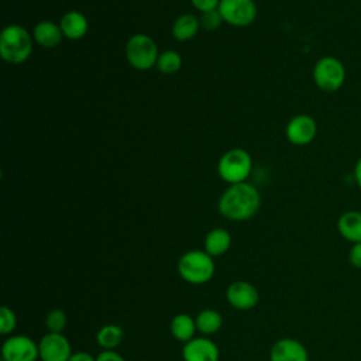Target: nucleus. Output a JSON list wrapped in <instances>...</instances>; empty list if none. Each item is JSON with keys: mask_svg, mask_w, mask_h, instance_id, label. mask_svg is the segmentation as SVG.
<instances>
[{"mask_svg": "<svg viewBox=\"0 0 361 361\" xmlns=\"http://www.w3.org/2000/svg\"><path fill=\"white\" fill-rule=\"evenodd\" d=\"M261 206L259 192L250 183L231 185L219 200V212L233 221L251 219Z\"/></svg>", "mask_w": 361, "mask_h": 361, "instance_id": "nucleus-1", "label": "nucleus"}, {"mask_svg": "<svg viewBox=\"0 0 361 361\" xmlns=\"http://www.w3.org/2000/svg\"><path fill=\"white\" fill-rule=\"evenodd\" d=\"M216 265L213 257L202 250L185 252L178 261L179 276L192 285H203L214 276Z\"/></svg>", "mask_w": 361, "mask_h": 361, "instance_id": "nucleus-2", "label": "nucleus"}, {"mask_svg": "<svg viewBox=\"0 0 361 361\" xmlns=\"http://www.w3.org/2000/svg\"><path fill=\"white\" fill-rule=\"evenodd\" d=\"M32 51V39L28 31L17 24L7 25L0 35V55L13 65L23 63Z\"/></svg>", "mask_w": 361, "mask_h": 361, "instance_id": "nucleus-3", "label": "nucleus"}, {"mask_svg": "<svg viewBox=\"0 0 361 361\" xmlns=\"http://www.w3.org/2000/svg\"><path fill=\"white\" fill-rule=\"evenodd\" d=\"M252 161L245 149L234 148L227 151L219 161L217 171L223 180L230 185L243 183L251 172Z\"/></svg>", "mask_w": 361, "mask_h": 361, "instance_id": "nucleus-4", "label": "nucleus"}, {"mask_svg": "<svg viewBox=\"0 0 361 361\" xmlns=\"http://www.w3.org/2000/svg\"><path fill=\"white\" fill-rule=\"evenodd\" d=\"M126 56L131 66L144 71L157 65L158 48L154 39L145 34H135L130 37L126 44Z\"/></svg>", "mask_w": 361, "mask_h": 361, "instance_id": "nucleus-5", "label": "nucleus"}, {"mask_svg": "<svg viewBox=\"0 0 361 361\" xmlns=\"http://www.w3.org/2000/svg\"><path fill=\"white\" fill-rule=\"evenodd\" d=\"M313 80L324 92H337L345 82V68L338 58L323 56L313 68Z\"/></svg>", "mask_w": 361, "mask_h": 361, "instance_id": "nucleus-6", "label": "nucleus"}, {"mask_svg": "<svg viewBox=\"0 0 361 361\" xmlns=\"http://www.w3.org/2000/svg\"><path fill=\"white\" fill-rule=\"evenodd\" d=\"M1 357L4 361H35L39 358L38 344L28 336H10L1 345Z\"/></svg>", "mask_w": 361, "mask_h": 361, "instance_id": "nucleus-7", "label": "nucleus"}, {"mask_svg": "<svg viewBox=\"0 0 361 361\" xmlns=\"http://www.w3.org/2000/svg\"><path fill=\"white\" fill-rule=\"evenodd\" d=\"M217 10L226 23L235 27L251 24L257 14L252 0H220Z\"/></svg>", "mask_w": 361, "mask_h": 361, "instance_id": "nucleus-8", "label": "nucleus"}, {"mask_svg": "<svg viewBox=\"0 0 361 361\" xmlns=\"http://www.w3.org/2000/svg\"><path fill=\"white\" fill-rule=\"evenodd\" d=\"M41 361H68L71 358L72 345L62 333H47L38 343Z\"/></svg>", "mask_w": 361, "mask_h": 361, "instance_id": "nucleus-9", "label": "nucleus"}, {"mask_svg": "<svg viewBox=\"0 0 361 361\" xmlns=\"http://www.w3.org/2000/svg\"><path fill=\"white\" fill-rule=\"evenodd\" d=\"M226 299L234 309L250 310L259 302L258 289L247 281L231 282L226 290Z\"/></svg>", "mask_w": 361, "mask_h": 361, "instance_id": "nucleus-10", "label": "nucleus"}, {"mask_svg": "<svg viewBox=\"0 0 361 361\" xmlns=\"http://www.w3.org/2000/svg\"><path fill=\"white\" fill-rule=\"evenodd\" d=\"M317 133V124L309 114H298L292 117L286 126L285 134L289 142L293 145L310 144Z\"/></svg>", "mask_w": 361, "mask_h": 361, "instance_id": "nucleus-11", "label": "nucleus"}, {"mask_svg": "<svg viewBox=\"0 0 361 361\" xmlns=\"http://www.w3.org/2000/svg\"><path fill=\"white\" fill-rule=\"evenodd\" d=\"M219 357L217 344L206 337H193L182 348L183 361H219Z\"/></svg>", "mask_w": 361, "mask_h": 361, "instance_id": "nucleus-12", "label": "nucleus"}, {"mask_svg": "<svg viewBox=\"0 0 361 361\" xmlns=\"http://www.w3.org/2000/svg\"><path fill=\"white\" fill-rule=\"evenodd\" d=\"M269 361H309V354L300 341L296 338L283 337L272 344Z\"/></svg>", "mask_w": 361, "mask_h": 361, "instance_id": "nucleus-13", "label": "nucleus"}, {"mask_svg": "<svg viewBox=\"0 0 361 361\" xmlns=\"http://www.w3.org/2000/svg\"><path fill=\"white\" fill-rule=\"evenodd\" d=\"M340 235L351 244L361 243V212L347 210L337 220Z\"/></svg>", "mask_w": 361, "mask_h": 361, "instance_id": "nucleus-14", "label": "nucleus"}, {"mask_svg": "<svg viewBox=\"0 0 361 361\" xmlns=\"http://www.w3.org/2000/svg\"><path fill=\"white\" fill-rule=\"evenodd\" d=\"M63 37L61 25L52 21H41L34 28V39L37 44L45 48L56 47Z\"/></svg>", "mask_w": 361, "mask_h": 361, "instance_id": "nucleus-15", "label": "nucleus"}, {"mask_svg": "<svg viewBox=\"0 0 361 361\" xmlns=\"http://www.w3.org/2000/svg\"><path fill=\"white\" fill-rule=\"evenodd\" d=\"M61 30L69 39H80L87 31V20L79 11H69L61 20Z\"/></svg>", "mask_w": 361, "mask_h": 361, "instance_id": "nucleus-16", "label": "nucleus"}, {"mask_svg": "<svg viewBox=\"0 0 361 361\" xmlns=\"http://www.w3.org/2000/svg\"><path fill=\"white\" fill-rule=\"evenodd\" d=\"M231 235L224 228H213L204 238V251L212 257H220L228 251Z\"/></svg>", "mask_w": 361, "mask_h": 361, "instance_id": "nucleus-17", "label": "nucleus"}, {"mask_svg": "<svg viewBox=\"0 0 361 361\" xmlns=\"http://www.w3.org/2000/svg\"><path fill=\"white\" fill-rule=\"evenodd\" d=\"M169 330L172 336L182 343H188L189 340L193 338L196 329V322L195 319L188 314V313H178L173 316L169 324Z\"/></svg>", "mask_w": 361, "mask_h": 361, "instance_id": "nucleus-18", "label": "nucleus"}, {"mask_svg": "<svg viewBox=\"0 0 361 361\" xmlns=\"http://www.w3.org/2000/svg\"><path fill=\"white\" fill-rule=\"evenodd\" d=\"M200 27V21L193 14H182L179 16L173 25L172 34L178 41H188L192 39Z\"/></svg>", "mask_w": 361, "mask_h": 361, "instance_id": "nucleus-19", "label": "nucleus"}, {"mask_svg": "<svg viewBox=\"0 0 361 361\" xmlns=\"http://www.w3.org/2000/svg\"><path fill=\"white\" fill-rule=\"evenodd\" d=\"M195 322L197 331H200L203 336H212L217 333L223 326V317L214 309H204L199 312Z\"/></svg>", "mask_w": 361, "mask_h": 361, "instance_id": "nucleus-20", "label": "nucleus"}, {"mask_svg": "<svg viewBox=\"0 0 361 361\" xmlns=\"http://www.w3.org/2000/svg\"><path fill=\"white\" fill-rule=\"evenodd\" d=\"M124 340V331L117 324H104L96 333V343L103 350H114Z\"/></svg>", "mask_w": 361, "mask_h": 361, "instance_id": "nucleus-21", "label": "nucleus"}, {"mask_svg": "<svg viewBox=\"0 0 361 361\" xmlns=\"http://www.w3.org/2000/svg\"><path fill=\"white\" fill-rule=\"evenodd\" d=\"M157 66L158 69L165 73V75H172L175 72H178L182 66V58L180 55L176 52V51H172V49H168V51H164L159 56H158V61H157Z\"/></svg>", "mask_w": 361, "mask_h": 361, "instance_id": "nucleus-22", "label": "nucleus"}, {"mask_svg": "<svg viewBox=\"0 0 361 361\" xmlns=\"http://www.w3.org/2000/svg\"><path fill=\"white\" fill-rule=\"evenodd\" d=\"M68 324V316L62 309H52L45 316V326L48 333H62Z\"/></svg>", "mask_w": 361, "mask_h": 361, "instance_id": "nucleus-23", "label": "nucleus"}, {"mask_svg": "<svg viewBox=\"0 0 361 361\" xmlns=\"http://www.w3.org/2000/svg\"><path fill=\"white\" fill-rule=\"evenodd\" d=\"M17 326V316L13 309L8 306L0 307V333L3 336H8L16 330Z\"/></svg>", "mask_w": 361, "mask_h": 361, "instance_id": "nucleus-24", "label": "nucleus"}, {"mask_svg": "<svg viewBox=\"0 0 361 361\" xmlns=\"http://www.w3.org/2000/svg\"><path fill=\"white\" fill-rule=\"evenodd\" d=\"M200 25L207 30V31H213V30H217L221 23L224 21L220 11L216 8V10H212V11H206V13H202V17H200Z\"/></svg>", "mask_w": 361, "mask_h": 361, "instance_id": "nucleus-25", "label": "nucleus"}, {"mask_svg": "<svg viewBox=\"0 0 361 361\" xmlns=\"http://www.w3.org/2000/svg\"><path fill=\"white\" fill-rule=\"evenodd\" d=\"M348 261L354 268L361 269V243L351 244L348 251Z\"/></svg>", "mask_w": 361, "mask_h": 361, "instance_id": "nucleus-26", "label": "nucleus"}, {"mask_svg": "<svg viewBox=\"0 0 361 361\" xmlns=\"http://www.w3.org/2000/svg\"><path fill=\"white\" fill-rule=\"evenodd\" d=\"M190 1L202 13L216 10L219 7V3H220V0H190Z\"/></svg>", "mask_w": 361, "mask_h": 361, "instance_id": "nucleus-27", "label": "nucleus"}, {"mask_svg": "<svg viewBox=\"0 0 361 361\" xmlns=\"http://www.w3.org/2000/svg\"><path fill=\"white\" fill-rule=\"evenodd\" d=\"M96 361H126L118 353L114 350H103L97 357Z\"/></svg>", "mask_w": 361, "mask_h": 361, "instance_id": "nucleus-28", "label": "nucleus"}, {"mask_svg": "<svg viewBox=\"0 0 361 361\" xmlns=\"http://www.w3.org/2000/svg\"><path fill=\"white\" fill-rule=\"evenodd\" d=\"M68 361H96V358L86 351H78L73 353Z\"/></svg>", "mask_w": 361, "mask_h": 361, "instance_id": "nucleus-29", "label": "nucleus"}, {"mask_svg": "<svg viewBox=\"0 0 361 361\" xmlns=\"http://www.w3.org/2000/svg\"><path fill=\"white\" fill-rule=\"evenodd\" d=\"M354 179L357 186L361 189V157L357 159L355 166H354Z\"/></svg>", "mask_w": 361, "mask_h": 361, "instance_id": "nucleus-30", "label": "nucleus"}]
</instances>
